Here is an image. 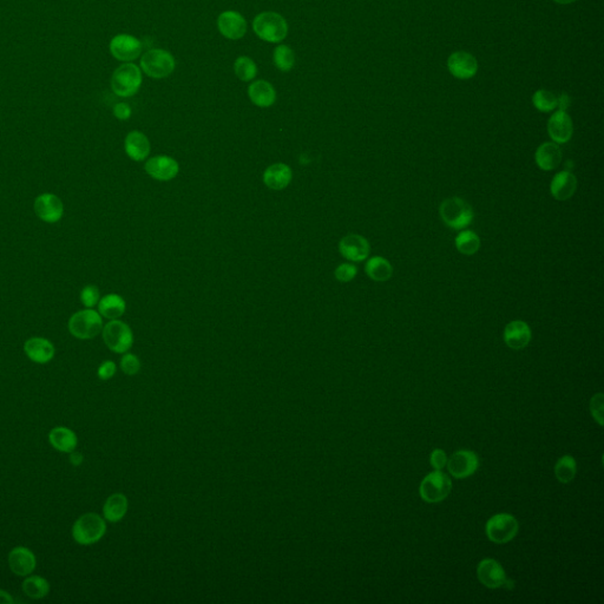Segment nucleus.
Returning <instances> with one entry per match:
<instances>
[{
	"mask_svg": "<svg viewBox=\"0 0 604 604\" xmlns=\"http://www.w3.org/2000/svg\"><path fill=\"white\" fill-rule=\"evenodd\" d=\"M72 538L80 545L95 544L107 533V523L102 516L95 512L82 515L72 526Z\"/></svg>",
	"mask_w": 604,
	"mask_h": 604,
	"instance_id": "1",
	"label": "nucleus"
},
{
	"mask_svg": "<svg viewBox=\"0 0 604 604\" xmlns=\"http://www.w3.org/2000/svg\"><path fill=\"white\" fill-rule=\"evenodd\" d=\"M253 30L260 40L267 43H280L288 35V24L277 12H262L253 20Z\"/></svg>",
	"mask_w": 604,
	"mask_h": 604,
	"instance_id": "2",
	"label": "nucleus"
},
{
	"mask_svg": "<svg viewBox=\"0 0 604 604\" xmlns=\"http://www.w3.org/2000/svg\"><path fill=\"white\" fill-rule=\"evenodd\" d=\"M442 222L454 230H462L470 225L474 218L472 207L460 198L444 200L439 208Z\"/></svg>",
	"mask_w": 604,
	"mask_h": 604,
	"instance_id": "3",
	"label": "nucleus"
},
{
	"mask_svg": "<svg viewBox=\"0 0 604 604\" xmlns=\"http://www.w3.org/2000/svg\"><path fill=\"white\" fill-rule=\"evenodd\" d=\"M69 331L79 340L94 339L103 329V319L95 309H87L75 313L69 320Z\"/></svg>",
	"mask_w": 604,
	"mask_h": 604,
	"instance_id": "4",
	"label": "nucleus"
},
{
	"mask_svg": "<svg viewBox=\"0 0 604 604\" xmlns=\"http://www.w3.org/2000/svg\"><path fill=\"white\" fill-rule=\"evenodd\" d=\"M142 85V72L135 64H123L111 77V87L119 97H131L139 92Z\"/></svg>",
	"mask_w": 604,
	"mask_h": 604,
	"instance_id": "5",
	"label": "nucleus"
},
{
	"mask_svg": "<svg viewBox=\"0 0 604 604\" xmlns=\"http://www.w3.org/2000/svg\"><path fill=\"white\" fill-rule=\"evenodd\" d=\"M175 67L174 55L162 49H151L141 58V67L150 78H166L174 72Z\"/></svg>",
	"mask_w": 604,
	"mask_h": 604,
	"instance_id": "6",
	"label": "nucleus"
},
{
	"mask_svg": "<svg viewBox=\"0 0 604 604\" xmlns=\"http://www.w3.org/2000/svg\"><path fill=\"white\" fill-rule=\"evenodd\" d=\"M104 344L110 351L124 354L134 344V334L126 322L116 319L107 322L102 329Z\"/></svg>",
	"mask_w": 604,
	"mask_h": 604,
	"instance_id": "7",
	"label": "nucleus"
},
{
	"mask_svg": "<svg viewBox=\"0 0 604 604\" xmlns=\"http://www.w3.org/2000/svg\"><path fill=\"white\" fill-rule=\"evenodd\" d=\"M452 482L447 474L435 470L427 474L419 487L420 497L427 503H439L450 494Z\"/></svg>",
	"mask_w": 604,
	"mask_h": 604,
	"instance_id": "8",
	"label": "nucleus"
},
{
	"mask_svg": "<svg viewBox=\"0 0 604 604\" xmlns=\"http://www.w3.org/2000/svg\"><path fill=\"white\" fill-rule=\"evenodd\" d=\"M518 521L510 514H498L486 523V535L490 541L504 544L512 541L518 533Z\"/></svg>",
	"mask_w": 604,
	"mask_h": 604,
	"instance_id": "9",
	"label": "nucleus"
},
{
	"mask_svg": "<svg viewBox=\"0 0 604 604\" xmlns=\"http://www.w3.org/2000/svg\"><path fill=\"white\" fill-rule=\"evenodd\" d=\"M447 469L454 478L470 477L477 471L479 459L472 451L460 450L451 456L447 460Z\"/></svg>",
	"mask_w": 604,
	"mask_h": 604,
	"instance_id": "10",
	"label": "nucleus"
},
{
	"mask_svg": "<svg viewBox=\"0 0 604 604\" xmlns=\"http://www.w3.org/2000/svg\"><path fill=\"white\" fill-rule=\"evenodd\" d=\"M35 213L42 221L55 223L63 218V202L53 193H42L35 200Z\"/></svg>",
	"mask_w": 604,
	"mask_h": 604,
	"instance_id": "11",
	"label": "nucleus"
},
{
	"mask_svg": "<svg viewBox=\"0 0 604 604\" xmlns=\"http://www.w3.org/2000/svg\"><path fill=\"white\" fill-rule=\"evenodd\" d=\"M218 31L227 40H241L247 33V20L236 11H225L218 16Z\"/></svg>",
	"mask_w": 604,
	"mask_h": 604,
	"instance_id": "12",
	"label": "nucleus"
},
{
	"mask_svg": "<svg viewBox=\"0 0 604 604\" xmlns=\"http://www.w3.org/2000/svg\"><path fill=\"white\" fill-rule=\"evenodd\" d=\"M142 43L130 35H119L110 42L111 55L121 62L137 60L142 52Z\"/></svg>",
	"mask_w": 604,
	"mask_h": 604,
	"instance_id": "13",
	"label": "nucleus"
},
{
	"mask_svg": "<svg viewBox=\"0 0 604 604\" xmlns=\"http://www.w3.org/2000/svg\"><path fill=\"white\" fill-rule=\"evenodd\" d=\"M339 252L345 259L360 262L366 260L371 253V245L368 240L358 234H350L339 242Z\"/></svg>",
	"mask_w": 604,
	"mask_h": 604,
	"instance_id": "14",
	"label": "nucleus"
},
{
	"mask_svg": "<svg viewBox=\"0 0 604 604\" xmlns=\"http://www.w3.org/2000/svg\"><path fill=\"white\" fill-rule=\"evenodd\" d=\"M148 175L157 181H170L176 178L180 171L178 162L169 156H156L149 158L144 166Z\"/></svg>",
	"mask_w": 604,
	"mask_h": 604,
	"instance_id": "15",
	"label": "nucleus"
},
{
	"mask_svg": "<svg viewBox=\"0 0 604 604\" xmlns=\"http://www.w3.org/2000/svg\"><path fill=\"white\" fill-rule=\"evenodd\" d=\"M8 568L15 575L26 577L36 569L37 560L35 553L25 546H16L8 553Z\"/></svg>",
	"mask_w": 604,
	"mask_h": 604,
	"instance_id": "16",
	"label": "nucleus"
},
{
	"mask_svg": "<svg viewBox=\"0 0 604 604\" xmlns=\"http://www.w3.org/2000/svg\"><path fill=\"white\" fill-rule=\"evenodd\" d=\"M477 576L479 582L489 589L501 588L508 580L503 567L492 558H485L478 564Z\"/></svg>",
	"mask_w": 604,
	"mask_h": 604,
	"instance_id": "17",
	"label": "nucleus"
},
{
	"mask_svg": "<svg viewBox=\"0 0 604 604\" xmlns=\"http://www.w3.org/2000/svg\"><path fill=\"white\" fill-rule=\"evenodd\" d=\"M447 67L456 78L470 79L477 74L478 62L469 52L457 51L449 57Z\"/></svg>",
	"mask_w": 604,
	"mask_h": 604,
	"instance_id": "18",
	"label": "nucleus"
},
{
	"mask_svg": "<svg viewBox=\"0 0 604 604\" xmlns=\"http://www.w3.org/2000/svg\"><path fill=\"white\" fill-rule=\"evenodd\" d=\"M548 132L553 142L564 144L573 137V126L570 116L565 111L558 110L550 117Z\"/></svg>",
	"mask_w": 604,
	"mask_h": 604,
	"instance_id": "19",
	"label": "nucleus"
},
{
	"mask_svg": "<svg viewBox=\"0 0 604 604\" xmlns=\"http://www.w3.org/2000/svg\"><path fill=\"white\" fill-rule=\"evenodd\" d=\"M24 352L31 361L44 365L53 359L55 350L50 340L40 336H33L25 341Z\"/></svg>",
	"mask_w": 604,
	"mask_h": 604,
	"instance_id": "20",
	"label": "nucleus"
},
{
	"mask_svg": "<svg viewBox=\"0 0 604 604\" xmlns=\"http://www.w3.org/2000/svg\"><path fill=\"white\" fill-rule=\"evenodd\" d=\"M531 328L529 325L521 320L511 321L506 325L504 329V341L506 346L512 350H523L526 348L531 341Z\"/></svg>",
	"mask_w": 604,
	"mask_h": 604,
	"instance_id": "21",
	"label": "nucleus"
},
{
	"mask_svg": "<svg viewBox=\"0 0 604 604\" xmlns=\"http://www.w3.org/2000/svg\"><path fill=\"white\" fill-rule=\"evenodd\" d=\"M577 189V178L569 171H561L555 175L550 184V191L557 201H567L573 198Z\"/></svg>",
	"mask_w": 604,
	"mask_h": 604,
	"instance_id": "22",
	"label": "nucleus"
},
{
	"mask_svg": "<svg viewBox=\"0 0 604 604\" xmlns=\"http://www.w3.org/2000/svg\"><path fill=\"white\" fill-rule=\"evenodd\" d=\"M124 149L131 159L141 162L150 154V142L141 131H131L124 141Z\"/></svg>",
	"mask_w": 604,
	"mask_h": 604,
	"instance_id": "23",
	"label": "nucleus"
},
{
	"mask_svg": "<svg viewBox=\"0 0 604 604\" xmlns=\"http://www.w3.org/2000/svg\"><path fill=\"white\" fill-rule=\"evenodd\" d=\"M293 171L284 163H275L268 166L264 173V182L266 186L273 190H282L292 182Z\"/></svg>",
	"mask_w": 604,
	"mask_h": 604,
	"instance_id": "24",
	"label": "nucleus"
},
{
	"mask_svg": "<svg viewBox=\"0 0 604 604\" xmlns=\"http://www.w3.org/2000/svg\"><path fill=\"white\" fill-rule=\"evenodd\" d=\"M535 161L538 168L544 171L556 169L561 164L562 150L557 143L545 142L538 146Z\"/></svg>",
	"mask_w": 604,
	"mask_h": 604,
	"instance_id": "25",
	"label": "nucleus"
},
{
	"mask_svg": "<svg viewBox=\"0 0 604 604\" xmlns=\"http://www.w3.org/2000/svg\"><path fill=\"white\" fill-rule=\"evenodd\" d=\"M250 101L257 107H269L277 102V91L267 80H257L248 87Z\"/></svg>",
	"mask_w": 604,
	"mask_h": 604,
	"instance_id": "26",
	"label": "nucleus"
},
{
	"mask_svg": "<svg viewBox=\"0 0 604 604\" xmlns=\"http://www.w3.org/2000/svg\"><path fill=\"white\" fill-rule=\"evenodd\" d=\"M49 442L51 447L63 454H71L76 450L78 438L74 431L64 426H57L52 429L49 433Z\"/></svg>",
	"mask_w": 604,
	"mask_h": 604,
	"instance_id": "27",
	"label": "nucleus"
},
{
	"mask_svg": "<svg viewBox=\"0 0 604 604\" xmlns=\"http://www.w3.org/2000/svg\"><path fill=\"white\" fill-rule=\"evenodd\" d=\"M129 501L126 494L117 492L107 498L103 506L104 519L110 523H119L127 515Z\"/></svg>",
	"mask_w": 604,
	"mask_h": 604,
	"instance_id": "28",
	"label": "nucleus"
},
{
	"mask_svg": "<svg viewBox=\"0 0 604 604\" xmlns=\"http://www.w3.org/2000/svg\"><path fill=\"white\" fill-rule=\"evenodd\" d=\"M126 300L119 294H107L98 302L99 314L109 320H116L121 318L126 312Z\"/></svg>",
	"mask_w": 604,
	"mask_h": 604,
	"instance_id": "29",
	"label": "nucleus"
},
{
	"mask_svg": "<svg viewBox=\"0 0 604 604\" xmlns=\"http://www.w3.org/2000/svg\"><path fill=\"white\" fill-rule=\"evenodd\" d=\"M365 270L372 280L378 281V282L390 280L392 273H393L391 264L381 257H374L370 259L366 264Z\"/></svg>",
	"mask_w": 604,
	"mask_h": 604,
	"instance_id": "30",
	"label": "nucleus"
},
{
	"mask_svg": "<svg viewBox=\"0 0 604 604\" xmlns=\"http://www.w3.org/2000/svg\"><path fill=\"white\" fill-rule=\"evenodd\" d=\"M23 592L32 600H42L50 592V583L42 576H26L23 582Z\"/></svg>",
	"mask_w": 604,
	"mask_h": 604,
	"instance_id": "31",
	"label": "nucleus"
},
{
	"mask_svg": "<svg viewBox=\"0 0 604 604\" xmlns=\"http://www.w3.org/2000/svg\"><path fill=\"white\" fill-rule=\"evenodd\" d=\"M456 248L464 255H474L481 248V239L471 230H464L456 237Z\"/></svg>",
	"mask_w": 604,
	"mask_h": 604,
	"instance_id": "32",
	"label": "nucleus"
},
{
	"mask_svg": "<svg viewBox=\"0 0 604 604\" xmlns=\"http://www.w3.org/2000/svg\"><path fill=\"white\" fill-rule=\"evenodd\" d=\"M577 466L575 459L571 456H563L555 465V476H556L558 482L567 484L573 481L576 476Z\"/></svg>",
	"mask_w": 604,
	"mask_h": 604,
	"instance_id": "33",
	"label": "nucleus"
},
{
	"mask_svg": "<svg viewBox=\"0 0 604 604\" xmlns=\"http://www.w3.org/2000/svg\"><path fill=\"white\" fill-rule=\"evenodd\" d=\"M275 67L282 72H288L295 65V52L287 45H279L273 53Z\"/></svg>",
	"mask_w": 604,
	"mask_h": 604,
	"instance_id": "34",
	"label": "nucleus"
},
{
	"mask_svg": "<svg viewBox=\"0 0 604 604\" xmlns=\"http://www.w3.org/2000/svg\"><path fill=\"white\" fill-rule=\"evenodd\" d=\"M234 70L237 78L241 79L242 82H250L257 75V64L253 60H250L247 55L239 57L234 63Z\"/></svg>",
	"mask_w": 604,
	"mask_h": 604,
	"instance_id": "35",
	"label": "nucleus"
},
{
	"mask_svg": "<svg viewBox=\"0 0 604 604\" xmlns=\"http://www.w3.org/2000/svg\"><path fill=\"white\" fill-rule=\"evenodd\" d=\"M533 103L537 110L550 112L557 107V97L551 91L538 90L533 94Z\"/></svg>",
	"mask_w": 604,
	"mask_h": 604,
	"instance_id": "36",
	"label": "nucleus"
},
{
	"mask_svg": "<svg viewBox=\"0 0 604 604\" xmlns=\"http://www.w3.org/2000/svg\"><path fill=\"white\" fill-rule=\"evenodd\" d=\"M99 300H101V295H99L98 288L94 286V284L85 286L82 289V292H80V301H82V304L87 309L95 307L96 304H98Z\"/></svg>",
	"mask_w": 604,
	"mask_h": 604,
	"instance_id": "37",
	"label": "nucleus"
},
{
	"mask_svg": "<svg viewBox=\"0 0 604 604\" xmlns=\"http://www.w3.org/2000/svg\"><path fill=\"white\" fill-rule=\"evenodd\" d=\"M121 370L124 374L136 375L141 371V361L135 354L126 353L121 359Z\"/></svg>",
	"mask_w": 604,
	"mask_h": 604,
	"instance_id": "38",
	"label": "nucleus"
},
{
	"mask_svg": "<svg viewBox=\"0 0 604 604\" xmlns=\"http://www.w3.org/2000/svg\"><path fill=\"white\" fill-rule=\"evenodd\" d=\"M356 274H358V268L352 264H343L334 272L336 280L340 282H350L356 277Z\"/></svg>",
	"mask_w": 604,
	"mask_h": 604,
	"instance_id": "39",
	"label": "nucleus"
},
{
	"mask_svg": "<svg viewBox=\"0 0 604 604\" xmlns=\"http://www.w3.org/2000/svg\"><path fill=\"white\" fill-rule=\"evenodd\" d=\"M590 411L597 423L600 424L601 426H603V395L602 393L592 397L590 402Z\"/></svg>",
	"mask_w": 604,
	"mask_h": 604,
	"instance_id": "40",
	"label": "nucleus"
},
{
	"mask_svg": "<svg viewBox=\"0 0 604 604\" xmlns=\"http://www.w3.org/2000/svg\"><path fill=\"white\" fill-rule=\"evenodd\" d=\"M116 371H117L116 363L111 360H107V361L101 363L97 374H98L99 379L109 380L116 374Z\"/></svg>",
	"mask_w": 604,
	"mask_h": 604,
	"instance_id": "41",
	"label": "nucleus"
},
{
	"mask_svg": "<svg viewBox=\"0 0 604 604\" xmlns=\"http://www.w3.org/2000/svg\"><path fill=\"white\" fill-rule=\"evenodd\" d=\"M430 462L431 465L435 467V470L442 471L447 464V454L440 449H437L431 454Z\"/></svg>",
	"mask_w": 604,
	"mask_h": 604,
	"instance_id": "42",
	"label": "nucleus"
},
{
	"mask_svg": "<svg viewBox=\"0 0 604 604\" xmlns=\"http://www.w3.org/2000/svg\"><path fill=\"white\" fill-rule=\"evenodd\" d=\"M114 115H115L116 119H121V121H127V119H130L131 107L127 103L116 104L115 107H114Z\"/></svg>",
	"mask_w": 604,
	"mask_h": 604,
	"instance_id": "43",
	"label": "nucleus"
},
{
	"mask_svg": "<svg viewBox=\"0 0 604 604\" xmlns=\"http://www.w3.org/2000/svg\"><path fill=\"white\" fill-rule=\"evenodd\" d=\"M571 104V98L567 94H562L560 97H557V107H560V110L567 111Z\"/></svg>",
	"mask_w": 604,
	"mask_h": 604,
	"instance_id": "44",
	"label": "nucleus"
},
{
	"mask_svg": "<svg viewBox=\"0 0 604 604\" xmlns=\"http://www.w3.org/2000/svg\"><path fill=\"white\" fill-rule=\"evenodd\" d=\"M70 462H71L72 465H80L83 463V456L79 454V452L72 451L71 454H70Z\"/></svg>",
	"mask_w": 604,
	"mask_h": 604,
	"instance_id": "45",
	"label": "nucleus"
},
{
	"mask_svg": "<svg viewBox=\"0 0 604 604\" xmlns=\"http://www.w3.org/2000/svg\"><path fill=\"white\" fill-rule=\"evenodd\" d=\"M0 603L13 604L15 603V600H13V597L8 592L0 589Z\"/></svg>",
	"mask_w": 604,
	"mask_h": 604,
	"instance_id": "46",
	"label": "nucleus"
},
{
	"mask_svg": "<svg viewBox=\"0 0 604 604\" xmlns=\"http://www.w3.org/2000/svg\"><path fill=\"white\" fill-rule=\"evenodd\" d=\"M553 1H555V3H557V4L567 5L571 4V3H573V1H576V0H553Z\"/></svg>",
	"mask_w": 604,
	"mask_h": 604,
	"instance_id": "47",
	"label": "nucleus"
}]
</instances>
